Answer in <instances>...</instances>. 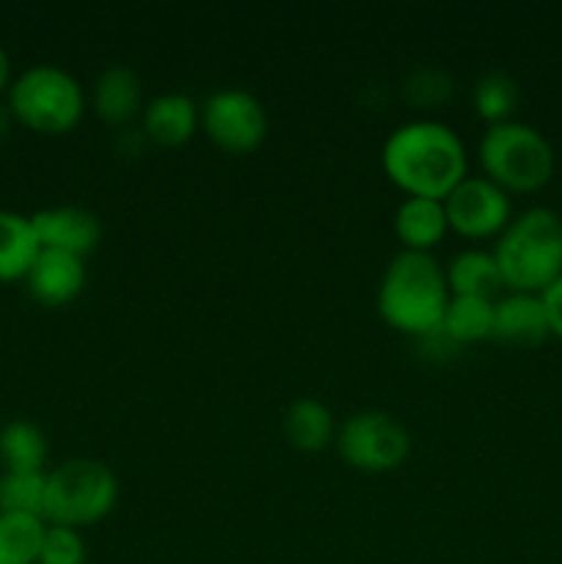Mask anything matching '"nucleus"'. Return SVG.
I'll return each instance as SVG.
<instances>
[{"label": "nucleus", "mask_w": 562, "mask_h": 564, "mask_svg": "<svg viewBox=\"0 0 562 564\" xmlns=\"http://www.w3.org/2000/svg\"><path fill=\"white\" fill-rule=\"evenodd\" d=\"M0 463L3 471H44L47 463V435L28 419L0 427Z\"/></svg>", "instance_id": "20"}, {"label": "nucleus", "mask_w": 562, "mask_h": 564, "mask_svg": "<svg viewBox=\"0 0 562 564\" xmlns=\"http://www.w3.org/2000/svg\"><path fill=\"white\" fill-rule=\"evenodd\" d=\"M47 523L36 516L0 512V564H36Z\"/></svg>", "instance_id": "22"}, {"label": "nucleus", "mask_w": 562, "mask_h": 564, "mask_svg": "<svg viewBox=\"0 0 562 564\" xmlns=\"http://www.w3.org/2000/svg\"><path fill=\"white\" fill-rule=\"evenodd\" d=\"M551 336L540 295L507 292L494 303V339L512 347H534Z\"/></svg>", "instance_id": "12"}, {"label": "nucleus", "mask_w": 562, "mask_h": 564, "mask_svg": "<svg viewBox=\"0 0 562 564\" xmlns=\"http://www.w3.org/2000/svg\"><path fill=\"white\" fill-rule=\"evenodd\" d=\"M472 105L479 119L488 121V127L505 124V121H512V113L521 105V88H518V83L507 72H485L474 83Z\"/></svg>", "instance_id": "21"}, {"label": "nucleus", "mask_w": 562, "mask_h": 564, "mask_svg": "<svg viewBox=\"0 0 562 564\" xmlns=\"http://www.w3.org/2000/svg\"><path fill=\"white\" fill-rule=\"evenodd\" d=\"M281 424H284V435L292 449L306 452V455L323 452L336 438L334 413L314 397H298L295 402H290Z\"/></svg>", "instance_id": "17"}, {"label": "nucleus", "mask_w": 562, "mask_h": 564, "mask_svg": "<svg viewBox=\"0 0 562 564\" xmlns=\"http://www.w3.org/2000/svg\"><path fill=\"white\" fill-rule=\"evenodd\" d=\"M198 127V105L182 91H169L143 105L141 132L158 147H182Z\"/></svg>", "instance_id": "13"}, {"label": "nucleus", "mask_w": 562, "mask_h": 564, "mask_svg": "<svg viewBox=\"0 0 562 564\" xmlns=\"http://www.w3.org/2000/svg\"><path fill=\"white\" fill-rule=\"evenodd\" d=\"M28 292L42 306H66L86 286V262L61 251H39L36 262L25 275Z\"/></svg>", "instance_id": "11"}, {"label": "nucleus", "mask_w": 562, "mask_h": 564, "mask_svg": "<svg viewBox=\"0 0 562 564\" xmlns=\"http://www.w3.org/2000/svg\"><path fill=\"white\" fill-rule=\"evenodd\" d=\"M450 286L433 253L402 251L383 270L378 286V312L386 325L411 336L441 328Z\"/></svg>", "instance_id": "2"}, {"label": "nucleus", "mask_w": 562, "mask_h": 564, "mask_svg": "<svg viewBox=\"0 0 562 564\" xmlns=\"http://www.w3.org/2000/svg\"><path fill=\"white\" fill-rule=\"evenodd\" d=\"M479 163L485 176L505 193H534L549 185L556 160L543 132L512 119L485 130Z\"/></svg>", "instance_id": "6"}, {"label": "nucleus", "mask_w": 562, "mask_h": 564, "mask_svg": "<svg viewBox=\"0 0 562 564\" xmlns=\"http://www.w3.org/2000/svg\"><path fill=\"white\" fill-rule=\"evenodd\" d=\"M540 301H543L551 336L562 339V275L556 281H551V284L540 292Z\"/></svg>", "instance_id": "26"}, {"label": "nucleus", "mask_w": 562, "mask_h": 564, "mask_svg": "<svg viewBox=\"0 0 562 564\" xmlns=\"http://www.w3.org/2000/svg\"><path fill=\"white\" fill-rule=\"evenodd\" d=\"M94 113L105 121V124H130L136 116L143 113V86L141 77L130 66H108L94 80Z\"/></svg>", "instance_id": "14"}, {"label": "nucleus", "mask_w": 562, "mask_h": 564, "mask_svg": "<svg viewBox=\"0 0 562 564\" xmlns=\"http://www.w3.org/2000/svg\"><path fill=\"white\" fill-rule=\"evenodd\" d=\"M31 224L44 251H61L77 259H86L102 240V224L97 215L75 204L39 209L31 215Z\"/></svg>", "instance_id": "10"}, {"label": "nucleus", "mask_w": 562, "mask_h": 564, "mask_svg": "<svg viewBox=\"0 0 562 564\" xmlns=\"http://www.w3.org/2000/svg\"><path fill=\"white\" fill-rule=\"evenodd\" d=\"M44 488H47V471H3L0 474V512L42 518Z\"/></svg>", "instance_id": "23"}, {"label": "nucleus", "mask_w": 562, "mask_h": 564, "mask_svg": "<svg viewBox=\"0 0 562 564\" xmlns=\"http://www.w3.org/2000/svg\"><path fill=\"white\" fill-rule=\"evenodd\" d=\"M339 457L364 474H386L400 468L411 455V435L391 413L358 411L336 427Z\"/></svg>", "instance_id": "7"}, {"label": "nucleus", "mask_w": 562, "mask_h": 564, "mask_svg": "<svg viewBox=\"0 0 562 564\" xmlns=\"http://www.w3.org/2000/svg\"><path fill=\"white\" fill-rule=\"evenodd\" d=\"M11 119L39 135L75 130L86 110V97L75 77L55 64L28 66L9 86Z\"/></svg>", "instance_id": "5"}, {"label": "nucleus", "mask_w": 562, "mask_h": 564, "mask_svg": "<svg viewBox=\"0 0 562 564\" xmlns=\"http://www.w3.org/2000/svg\"><path fill=\"white\" fill-rule=\"evenodd\" d=\"M496 264L507 292H540L562 275V218L549 207H529L496 237Z\"/></svg>", "instance_id": "3"}, {"label": "nucleus", "mask_w": 562, "mask_h": 564, "mask_svg": "<svg viewBox=\"0 0 562 564\" xmlns=\"http://www.w3.org/2000/svg\"><path fill=\"white\" fill-rule=\"evenodd\" d=\"M9 121H11V110H9V105H0V138L6 135V132H9Z\"/></svg>", "instance_id": "28"}, {"label": "nucleus", "mask_w": 562, "mask_h": 564, "mask_svg": "<svg viewBox=\"0 0 562 564\" xmlns=\"http://www.w3.org/2000/svg\"><path fill=\"white\" fill-rule=\"evenodd\" d=\"M11 86V58L9 53H6V47L0 44V94L9 91Z\"/></svg>", "instance_id": "27"}, {"label": "nucleus", "mask_w": 562, "mask_h": 564, "mask_svg": "<svg viewBox=\"0 0 562 564\" xmlns=\"http://www.w3.org/2000/svg\"><path fill=\"white\" fill-rule=\"evenodd\" d=\"M86 556L88 551L80 529L50 527L47 523L36 564H86Z\"/></svg>", "instance_id": "24"}, {"label": "nucleus", "mask_w": 562, "mask_h": 564, "mask_svg": "<svg viewBox=\"0 0 562 564\" xmlns=\"http://www.w3.org/2000/svg\"><path fill=\"white\" fill-rule=\"evenodd\" d=\"M380 163L406 196L439 202L468 176L466 147L452 127L435 119H413L397 127L380 149Z\"/></svg>", "instance_id": "1"}, {"label": "nucleus", "mask_w": 562, "mask_h": 564, "mask_svg": "<svg viewBox=\"0 0 562 564\" xmlns=\"http://www.w3.org/2000/svg\"><path fill=\"white\" fill-rule=\"evenodd\" d=\"M444 275L446 286H450V295L496 301V297H501V290H505V281H501L494 251L466 248V251L455 253L450 259V264L444 268Z\"/></svg>", "instance_id": "16"}, {"label": "nucleus", "mask_w": 562, "mask_h": 564, "mask_svg": "<svg viewBox=\"0 0 562 564\" xmlns=\"http://www.w3.org/2000/svg\"><path fill=\"white\" fill-rule=\"evenodd\" d=\"M494 303L485 297L450 295L441 330L452 345H474V341L494 339Z\"/></svg>", "instance_id": "19"}, {"label": "nucleus", "mask_w": 562, "mask_h": 564, "mask_svg": "<svg viewBox=\"0 0 562 564\" xmlns=\"http://www.w3.org/2000/svg\"><path fill=\"white\" fill-rule=\"evenodd\" d=\"M446 231H450L446 209L439 198L406 196V202L397 207L395 235L402 242V251L430 253L444 240Z\"/></svg>", "instance_id": "15"}, {"label": "nucleus", "mask_w": 562, "mask_h": 564, "mask_svg": "<svg viewBox=\"0 0 562 564\" xmlns=\"http://www.w3.org/2000/svg\"><path fill=\"white\" fill-rule=\"evenodd\" d=\"M446 224L466 240L499 237L512 220L510 193L501 191L488 176H466L444 198Z\"/></svg>", "instance_id": "9"}, {"label": "nucleus", "mask_w": 562, "mask_h": 564, "mask_svg": "<svg viewBox=\"0 0 562 564\" xmlns=\"http://www.w3.org/2000/svg\"><path fill=\"white\" fill-rule=\"evenodd\" d=\"M406 94L408 99L417 105L441 102V99L450 94V80H446L444 72H433V69L417 72V75L411 77V83L406 86Z\"/></svg>", "instance_id": "25"}, {"label": "nucleus", "mask_w": 562, "mask_h": 564, "mask_svg": "<svg viewBox=\"0 0 562 564\" xmlns=\"http://www.w3.org/2000/svg\"><path fill=\"white\" fill-rule=\"evenodd\" d=\"M119 501V479L94 457H72L47 471L44 488V523L83 529L99 523Z\"/></svg>", "instance_id": "4"}, {"label": "nucleus", "mask_w": 562, "mask_h": 564, "mask_svg": "<svg viewBox=\"0 0 562 564\" xmlns=\"http://www.w3.org/2000/svg\"><path fill=\"white\" fill-rule=\"evenodd\" d=\"M198 127L224 152L248 154L268 135V113L246 88H220L198 105Z\"/></svg>", "instance_id": "8"}, {"label": "nucleus", "mask_w": 562, "mask_h": 564, "mask_svg": "<svg viewBox=\"0 0 562 564\" xmlns=\"http://www.w3.org/2000/svg\"><path fill=\"white\" fill-rule=\"evenodd\" d=\"M39 251L42 246L31 218L0 209V281H25Z\"/></svg>", "instance_id": "18"}]
</instances>
